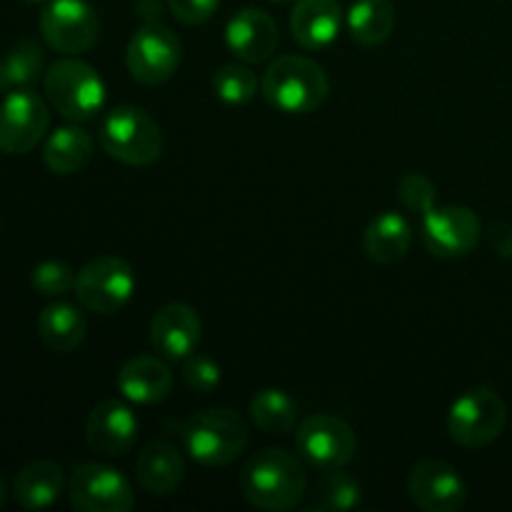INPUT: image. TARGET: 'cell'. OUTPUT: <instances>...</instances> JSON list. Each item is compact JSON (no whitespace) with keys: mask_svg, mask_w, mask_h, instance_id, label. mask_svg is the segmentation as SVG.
Instances as JSON below:
<instances>
[{"mask_svg":"<svg viewBox=\"0 0 512 512\" xmlns=\"http://www.w3.org/2000/svg\"><path fill=\"white\" fill-rule=\"evenodd\" d=\"M308 478L295 455L280 448H265L255 453L240 473V493L253 508L283 512L303 500Z\"/></svg>","mask_w":512,"mask_h":512,"instance_id":"1","label":"cell"},{"mask_svg":"<svg viewBox=\"0 0 512 512\" xmlns=\"http://www.w3.org/2000/svg\"><path fill=\"white\" fill-rule=\"evenodd\" d=\"M180 440L195 463L205 468H225L248 448L250 428L235 410H200L180 425Z\"/></svg>","mask_w":512,"mask_h":512,"instance_id":"2","label":"cell"},{"mask_svg":"<svg viewBox=\"0 0 512 512\" xmlns=\"http://www.w3.org/2000/svg\"><path fill=\"white\" fill-rule=\"evenodd\" d=\"M263 98L273 108L290 115L313 113L325 103L330 83L325 70L303 55H283L273 60L260 80Z\"/></svg>","mask_w":512,"mask_h":512,"instance_id":"3","label":"cell"},{"mask_svg":"<svg viewBox=\"0 0 512 512\" xmlns=\"http://www.w3.org/2000/svg\"><path fill=\"white\" fill-rule=\"evenodd\" d=\"M100 148L105 155L125 165H153L163 155L160 125L135 105H118L100 123Z\"/></svg>","mask_w":512,"mask_h":512,"instance_id":"4","label":"cell"},{"mask_svg":"<svg viewBox=\"0 0 512 512\" xmlns=\"http://www.w3.org/2000/svg\"><path fill=\"white\" fill-rule=\"evenodd\" d=\"M48 103L73 123L95 118L105 103L103 78L93 65L78 58H63L48 68L43 78Z\"/></svg>","mask_w":512,"mask_h":512,"instance_id":"5","label":"cell"},{"mask_svg":"<svg viewBox=\"0 0 512 512\" xmlns=\"http://www.w3.org/2000/svg\"><path fill=\"white\" fill-rule=\"evenodd\" d=\"M505 423V400L493 388H473L460 395L450 408L448 433L463 448H483L500 438Z\"/></svg>","mask_w":512,"mask_h":512,"instance_id":"6","label":"cell"},{"mask_svg":"<svg viewBox=\"0 0 512 512\" xmlns=\"http://www.w3.org/2000/svg\"><path fill=\"white\" fill-rule=\"evenodd\" d=\"M183 60V43L160 20L145 23L130 38L125 50V65L130 75L143 85H163L178 73Z\"/></svg>","mask_w":512,"mask_h":512,"instance_id":"7","label":"cell"},{"mask_svg":"<svg viewBox=\"0 0 512 512\" xmlns=\"http://www.w3.org/2000/svg\"><path fill=\"white\" fill-rule=\"evenodd\" d=\"M75 295L83 308L98 315H113L123 308L135 290V273L123 258L103 255L80 268L75 275Z\"/></svg>","mask_w":512,"mask_h":512,"instance_id":"8","label":"cell"},{"mask_svg":"<svg viewBox=\"0 0 512 512\" xmlns=\"http://www.w3.org/2000/svg\"><path fill=\"white\" fill-rule=\"evenodd\" d=\"M295 445L303 460L318 470L345 468L358 453V438L350 423L328 413L305 418L295 433Z\"/></svg>","mask_w":512,"mask_h":512,"instance_id":"9","label":"cell"},{"mask_svg":"<svg viewBox=\"0 0 512 512\" xmlns=\"http://www.w3.org/2000/svg\"><path fill=\"white\" fill-rule=\"evenodd\" d=\"M50 125V110L38 93L18 88L0 100V153L25 155L38 148Z\"/></svg>","mask_w":512,"mask_h":512,"instance_id":"10","label":"cell"},{"mask_svg":"<svg viewBox=\"0 0 512 512\" xmlns=\"http://www.w3.org/2000/svg\"><path fill=\"white\" fill-rule=\"evenodd\" d=\"M68 498L80 512H128L135 505L130 480L120 470L100 463H83L73 470Z\"/></svg>","mask_w":512,"mask_h":512,"instance_id":"11","label":"cell"},{"mask_svg":"<svg viewBox=\"0 0 512 512\" xmlns=\"http://www.w3.org/2000/svg\"><path fill=\"white\" fill-rule=\"evenodd\" d=\"M98 33V15L85 0H50L40 13V35L58 53H85L93 48Z\"/></svg>","mask_w":512,"mask_h":512,"instance_id":"12","label":"cell"},{"mask_svg":"<svg viewBox=\"0 0 512 512\" xmlns=\"http://www.w3.org/2000/svg\"><path fill=\"white\" fill-rule=\"evenodd\" d=\"M483 225L470 208L448 205L433 208L420 218V238L423 245L438 258H465L480 243Z\"/></svg>","mask_w":512,"mask_h":512,"instance_id":"13","label":"cell"},{"mask_svg":"<svg viewBox=\"0 0 512 512\" xmlns=\"http://www.w3.org/2000/svg\"><path fill=\"white\" fill-rule=\"evenodd\" d=\"M410 500L425 512H458L468 500V488L453 465L420 460L408 475Z\"/></svg>","mask_w":512,"mask_h":512,"instance_id":"14","label":"cell"},{"mask_svg":"<svg viewBox=\"0 0 512 512\" xmlns=\"http://www.w3.org/2000/svg\"><path fill=\"white\" fill-rule=\"evenodd\" d=\"M138 418L125 403L105 398L95 405L85 420V440L90 448L105 458L125 455L138 440Z\"/></svg>","mask_w":512,"mask_h":512,"instance_id":"15","label":"cell"},{"mask_svg":"<svg viewBox=\"0 0 512 512\" xmlns=\"http://www.w3.org/2000/svg\"><path fill=\"white\" fill-rule=\"evenodd\" d=\"M203 333L198 310L185 303H168L153 315L150 343L163 358L185 360L195 353Z\"/></svg>","mask_w":512,"mask_h":512,"instance_id":"16","label":"cell"},{"mask_svg":"<svg viewBox=\"0 0 512 512\" xmlns=\"http://www.w3.org/2000/svg\"><path fill=\"white\" fill-rule=\"evenodd\" d=\"M225 43L230 53L243 63H263L280 43L278 25L265 10L245 8L230 18L225 28Z\"/></svg>","mask_w":512,"mask_h":512,"instance_id":"17","label":"cell"},{"mask_svg":"<svg viewBox=\"0 0 512 512\" xmlns=\"http://www.w3.org/2000/svg\"><path fill=\"white\" fill-rule=\"evenodd\" d=\"M118 390L130 403H160L173 390V373L155 355H135V358L125 360L123 368H120Z\"/></svg>","mask_w":512,"mask_h":512,"instance_id":"18","label":"cell"},{"mask_svg":"<svg viewBox=\"0 0 512 512\" xmlns=\"http://www.w3.org/2000/svg\"><path fill=\"white\" fill-rule=\"evenodd\" d=\"M343 10L338 0H298L290 13V33L308 50L328 48L340 33Z\"/></svg>","mask_w":512,"mask_h":512,"instance_id":"19","label":"cell"},{"mask_svg":"<svg viewBox=\"0 0 512 512\" xmlns=\"http://www.w3.org/2000/svg\"><path fill=\"white\" fill-rule=\"evenodd\" d=\"M135 475L145 493L155 498H168L180 488L185 478V460L180 450L170 443H150L143 448L135 463Z\"/></svg>","mask_w":512,"mask_h":512,"instance_id":"20","label":"cell"},{"mask_svg":"<svg viewBox=\"0 0 512 512\" xmlns=\"http://www.w3.org/2000/svg\"><path fill=\"white\" fill-rule=\"evenodd\" d=\"M413 245V228L400 213L385 210L370 220L363 233V250L373 263L393 265L408 255Z\"/></svg>","mask_w":512,"mask_h":512,"instance_id":"21","label":"cell"},{"mask_svg":"<svg viewBox=\"0 0 512 512\" xmlns=\"http://www.w3.org/2000/svg\"><path fill=\"white\" fill-rule=\"evenodd\" d=\"M65 485L63 468L55 460H33L13 480V498L25 510L50 508Z\"/></svg>","mask_w":512,"mask_h":512,"instance_id":"22","label":"cell"},{"mask_svg":"<svg viewBox=\"0 0 512 512\" xmlns=\"http://www.w3.org/2000/svg\"><path fill=\"white\" fill-rule=\"evenodd\" d=\"M95 143L78 125H65L50 133L43 145V163L55 175H73L93 158Z\"/></svg>","mask_w":512,"mask_h":512,"instance_id":"23","label":"cell"},{"mask_svg":"<svg viewBox=\"0 0 512 512\" xmlns=\"http://www.w3.org/2000/svg\"><path fill=\"white\" fill-rule=\"evenodd\" d=\"M88 333V320L75 305L53 303L38 315V335L53 353H70L78 348Z\"/></svg>","mask_w":512,"mask_h":512,"instance_id":"24","label":"cell"},{"mask_svg":"<svg viewBox=\"0 0 512 512\" xmlns=\"http://www.w3.org/2000/svg\"><path fill=\"white\" fill-rule=\"evenodd\" d=\"M395 8L390 0H355L348 13V28L355 43L380 45L393 35Z\"/></svg>","mask_w":512,"mask_h":512,"instance_id":"25","label":"cell"},{"mask_svg":"<svg viewBox=\"0 0 512 512\" xmlns=\"http://www.w3.org/2000/svg\"><path fill=\"white\" fill-rule=\"evenodd\" d=\"M45 65V53L35 40H20L0 55V95L10 90L28 88L40 78Z\"/></svg>","mask_w":512,"mask_h":512,"instance_id":"26","label":"cell"},{"mask_svg":"<svg viewBox=\"0 0 512 512\" xmlns=\"http://www.w3.org/2000/svg\"><path fill=\"white\" fill-rule=\"evenodd\" d=\"M250 420L268 435H285L298 425V403L285 390L263 388L250 400Z\"/></svg>","mask_w":512,"mask_h":512,"instance_id":"27","label":"cell"},{"mask_svg":"<svg viewBox=\"0 0 512 512\" xmlns=\"http://www.w3.org/2000/svg\"><path fill=\"white\" fill-rule=\"evenodd\" d=\"M363 498L358 480L343 473V468L323 470L318 485H315L313 505L320 510H353Z\"/></svg>","mask_w":512,"mask_h":512,"instance_id":"28","label":"cell"},{"mask_svg":"<svg viewBox=\"0 0 512 512\" xmlns=\"http://www.w3.org/2000/svg\"><path fill=\"white\" fill-rule=\"evenodd\" d=\"M215 95L230 105H245L258 93V78L243 65H223L213 78Z\"/></svg>","mask_w":512,"mask_h":512,"instance_id":"29","label":"cell"},{"mask_svg":"<svg viewBox=\"0 0 512 512\" xmlns=\"http://www.w3.org/2000/svg\"><path fill=\"white\" fill-rule=\"evenodd\" d=\"M30 285L38 295L45 298H60L75 288V273L63 260H43L30 273Z\"/></svg>","mask_w":512,"mask_h":512,"instance_id":"30","label":"cell"},{"mask_svg":"<svg viewBox=\"0 0 512 512\" xmlns=\"http://www.w3.org/2000/svg\"><path fill=\"white\" fill-rule=\"evenodd\" d=\"M398 193L405 208L420 218L435 208V198H438V188L423 173H405L398 183Z\"/></svg>","mask_w":512,"mask_h":512,"instance_id":"31","label":"cell"},{"mask_svg":"<svg viewBox=\"0 0 512 512\" xmlns=\"http://www.w3.org/2000/svg\"><path fill=\"white\" fill-rule=\"evenodd\" d=\"M183 380L195 393H213L220 385V365L205 355H190L183 365Z\"/></svg>","mask_w":512,"mask_h":512,"instance_id":"32","label":"cell"},{"mask_svg":"<svg viewBox=\"0 0 512 512\" xmlns=\"http://www.w3.org/2000/svg\"><path fill=\"white\" fill-rule=\"evenodd\" d=\"M170 13L185 25H200L210 20L218 10L220 0H168Z\"/></svg>","mask_w":512,"mask_h":512,"instance_id":"33","label":"cell"},{"mask_svg":"<svg viewBox=\"0 0 512 512\" xmlns=\"http://www.w3.org/2000/svg\"><path fill=\"white\" fill-rule=\"evenodd\" d=\"M490 245L500 258H512V225L508 220H493L490 223Z\"/></svg>","mask_w":512,"mask_h":512,"instance_id":"34","label":"cell"},{"mask_svg":"<svg viewBox=\"0 0 512 512\" xmlns=\"http://www.w3.org/2000/svg\"><path fill=\"white\" fill-rule=\"evenodd\" d=\"M135 8L140 10V15L143 18H148V23H153V20H158L160 15V0H138V5Z\"/></svg>","mask_w":512,"mask_h":512,"instance_id":"35","label":"cell"},{"mask_svg":"<svg viewBox=\"0 0 512 512\" xmlns=\"http://www.w3.org/2000/svg\"><path fill=\"white\" fill-rule=\"evenodd\" d=\"M5 500H8V480H5V475L0 473V508L5 505Z\"/></svg>","mask_w":512,"mask_h":512,"instance_id":"36","label":"cell"},{"mask_svg":"<svg viewBox=\"0 0 512 512\" xmlns=\"http://www.w3.org/2000/svg\"><path fill=\"white\" fill-rule=\"evenodd\" d=\"M273 3H290V0H273Z\"/></svg>","mask_w":512,"mask_h":512,"instance_id":"37","label":"cell"},{"mask_svg":"<svg viewBox=\"0 0 512 512\" xmlns=\"http://www.w3.org/2000/svg\"><path fill=\"white\" fill-rule=\"evenodd\" d=\"M25 3H38V0H25Z\"/></svg>","mask_w":512,"mask_h":512,"instance_id":"38","label":"cell"}]
</instances>
